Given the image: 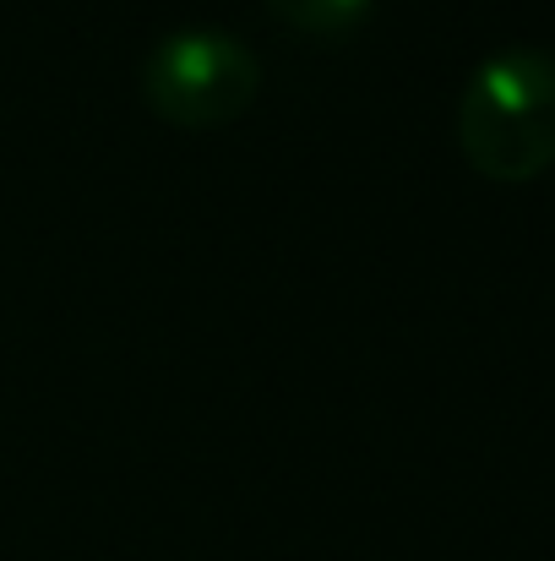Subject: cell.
Wrapping results in <instances>:
<instances>
[{"instance_id": "cell-1", "label": "cell", "mask_w": 555, "mask_h": 561, "mask_svg": "<svg viewBox=\"0 0 555 561\" xmlns=\"http://www.w3.org/2000/svg\"><path fill=\"white\" fill-rule=\"evenodd\" d=\"M458 148L496 181L523 186L555 164V49L501 44L490 49L458 99Z\"/></svg>"}, {"instance_id": "cell-2", "label": "cell", "mask_w": 555, "mask_h": 561, "mask_svg": "<svg viewBox=\"0 0 555 561\" xmlns=\"http://www.w3.org/2000/svg\"><path fill=\"white\" fill-rule=\"evenodd\" d=\"M262 93L256 49L229 27H175L142 55V99L181 131H218Z\"/></svg>"}, {"instance_id": "cell-3", "label": "cell", "mask_w": 555, "mask_h": 561, "mask_svg": "<svg viewBox=\"0 0 555 561\" xmlns=\"http://www.w3.org/2000/svg\"><path fill=\"white\" fill-rule=\"evenodd\" d=\"M262 5L305 33H349L370 11V0H262Z\"/></svg>"}]
</instances>
